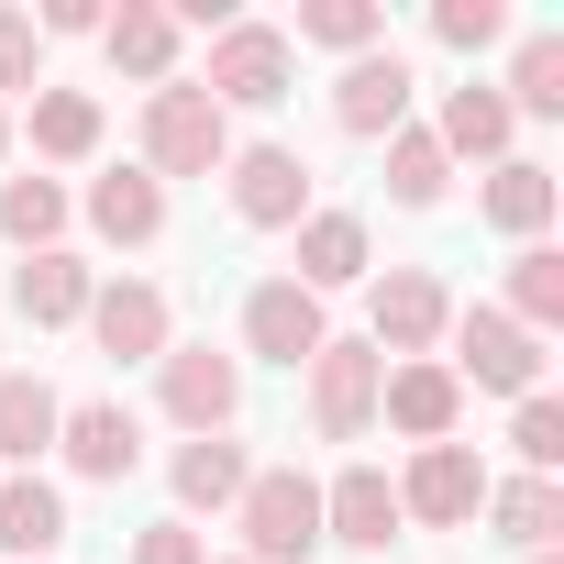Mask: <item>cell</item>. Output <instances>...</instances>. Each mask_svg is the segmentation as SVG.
Here are the masks:
<instances>
[{
	"label": "cell",
	"instance_id": "d6a6232c",
	"mask_svg": "<svg viewBox=\"0 0 564 564\" xmlns=\"http://www.w3.org/2000/svg\"><path fill=\"white\" fill-rule=\"evenodd\" d=\"M432 34H443L454 56H476V45H498V34H509V0H443Z\"/></svg>",
	"mask_w": 564,
	"mask_h": 564
},
{
	"label": "cell",
	"instance_id": "5b68a950",
	"mask_svg": "<svg viewBox=\"0 0 564 564\" xmlns=\"http://www.w3.org/2000/svg\"><path fill=\"white\" fill-rule=\"evenodd\" d=\"M289 67H300V56H289V34H276V23H221L199 89H210L221 111H265V100H289Z\"/></svg>",
	"mask_w": 564,
	"mask_h": 564
},
{
	"label": "cell",
	"instance_id": "603a6c76",
	"mask_svg": "<svg viewBox=\"0 0 564 564\" xmlns=\"http://www.w3.org/2000/svg\"><path fill=\"white\" fill-rule=\"evenodd\" d=\"M509 133H520V122H509V100H498L487 78L443 89V122H432V144H443V155H509Z\"/></svg>",
	"mask_w": 564,
	"mask_h": 564
},
{
	"label": "cell",
	"instance_id": "e575fe53",
	"mask_svg": "<svg viewBox=\"0 0 564 564\" xmlns=\"http://www.w3.org/2000/svg\"><path fill=\"white\" fill-rule=\"evenodd\" d=\"M133 564H210V542L188 520H155V531H133Z\"/></svg>",
	"mask_w": 564,
	"mask_h": 564
},
{
	"label": "cell",
	"instance_id": "5bb4252c",
	"mask_svg": "<svg viewBox=\"0 0 564 564\" xmlns=\"http://www.w3.org/2000/svg\"><path fill=\"white\" fill-rule=\"evenodd\" d=\"M322 542H344V553H388V542H399V487H388V465H344V476L322 487Z\"/></svg>",
	"mask_w": 564,
	"mask_h": 564
},
{
	"label": "cell",
	"instance_id": "277c9868",
	"mask_svg": "<svg viewBox=\"0 0 564 564\" xmlns=\"http://www.w3.org/2000/svg\"><path fill=\"white\" fill-rule=\"evenodd\" d=\"M155 399H166V421H177L188 443H210V432H232V410H243V355H221V344H166V355H155Z\"/></svg>",
	"mask_w": 564,
	"mask_h": 564
},
{
	"label": "cell",
	"instance_id": "4316f807",
	"mask_svg": "<svg viewBox=\"0 0 564 564\" xmlns=\"http://www.w3.org/2000/svg\"><path fill=\"white\" fill-rule=\"evenodd\" d=\"M509 322H520L531 344L564 322V254H553V243H520V254H509Z\"/></svg>",
	"mask_w": 564,
	"mask_h": 564
},
{
	"label": "cell",
	"instance_id": "83f0119b",
	"mask_svg": "<svg viewBox=\"0 0 564 564\" xmlns=\"http://www.w3.org/2000/svg\"><path fill=\"white\" fill-rule=\"evenodd\" d=\"M56 232H67V188H56V177H0V243L45 254Z\"/></svg>",
	"mask_w": 564,
	"mask_h": 564
},
{
	"label": "cell",
	"instance_id": "7a4b0ae2",
	"mask_svg": "<svg viewBox=\"0 0 564 564\" xmlns=\"http://www.w3.org/2000/svg\"><path fill=\"white\" fill-rule=\"evenodd\" d=\"M232 520H243V564H311V553H322V487H311L300 465L243 476Z\"/></svg>",
	"mask_w": 564,
	"mask_h": 564
},
{
	"label": "cell",
	"instance_id": "7402d4cb",
	"mask_svg": "<svg viewBox=\"0 0 564 564\" xmlns=\"http://www.w3.org/2000/svg\"><path fill=\"white\" fill-rule=\"evenodd\" d=\"M243 476H254V465H243V443H232V432H210V443H177V465H166V487H177V520H188V509H232V498H243Z\"/></svg>",
	"mask_w": 564,
	"mask_h": 564
},
{
	"label": "cell",
	"instance_id": "ba28073f",
	"mask_svg": "<svg viewBox=\"0 0 564 564\" xmlns=\"http://www.w3.org/2000/svg\"><path fill=\"white\" fill-rule=\"evenodd\" d=\"M366 322H377L366 344L410 366V355H432V344H443L454 300H443V276H432V265H388V276H377V300H366Z\"/></svg>",
	"mask_w": 564,
	"mask_h": 564
},
{
	"label": "cell",
	"instance_id": "d4e9b609",
	"mask_svg": "<svg viewBox=\"0 0 564 564\" xmlns=\"http://www.w3.org/2000/svg\"><path fill=\"white\" fill-rule=\"evenodd\" d=\"M487 520H498V542L553 553V531H564V487H553V476H509V487H487Z\"/></svg>",
	"mask_w": 564,
	"mask_h": 564
},
{
	"label": "cell",
	"instance_id": "ffe728a7",
	"mask_svg": "<svg viewBox=\"0 0 564 564\" xmlns=\"http://www.w3.org/2000/svg\"><path fill=\"white\" fill-rule=\"evenodd\" d=\"M476 210H487L498 232L542 243V221H553V166H531V155H498V166H487V188H476Z\"/></svg>",
	"mask_w": 564,
	"mask_h": 564
},
{
	"label": "cell",
	"instance_id": "3957f363",
	"mask_svg": "<svg viewBox=\"0 0 564 564\" xmlns=\"http://www.w3.org/2000/svg\"><path fill=\"white\" fill-rule=\"evenodd\" d=\"M454 388H487V399H542V344L509 322V311H454Z\"/></svg>",
	"mask_w": 564,
	"mask_h": 564
},
{
	"label": "cell",
	"instance_id": "f1b7e54d",
	"mask_svg": "<svg viewBox=\"0 0 564 564\" xmlns=\"http://www.w3.org/2000/svg\"><path fill=\"white\" fill-rule=\"evenodd\" d=\"M498 100H509V122H520V111H531V122H564V45H553V34H520V67H509Z\"/></svg>",
	"mask_w": 564,
	"mask_h": 564
},
{
	"label": "cell",
	"instance_id": "4fadbf2b",
	"mask_svg": "<svg viewBox=\"0 0 564 564\" xmlns=\"http://www.w3.org/2000/svg\"><path fill=\"white\" fill-rule=\"evenodd\" d=\"M56 443H67V465H78L89 487H122V476L144 465V421H133L122 399H78V410L56 421Z\"/></svg>",
	"mask_w": 564,
	"mask_h": 564
},
{
	"label": "cell",
	"instance_id": "1f68e13d",
	"mask_svg": "<svg viewBox=\"0 0 564 564\" xmlns=\"http://www.w3.org/2000/svg\"><path fill=\"white\" fill-rule=\"evenodd\" d=\"M12 89H45V34H34V12H0V100Z\"/></svg>",
	"mask_w": 564,
	"mask_h": 564
},
{
	"label": "cell",
	"instance_id": "7c38bea8",
	"mask_svg": "<svg viewBox=\"0 0 564 564\" xmlns=\"http://www.w3.org/2000/svg\"><path fill=\"white\" fill-rule=\"evenodd\" d=\"M377 421H399L410 443H454V421H465V388H454V366H432V355L388 366V377H377Z\"/></svg>",
	"mask_w": 564,
	"mask_h": 564
},
{
	"label": "cell",
	"instance_id": "52a82bcc",
	"mask_svg": "<svg viewBox=\"0 0 564 564\" xmlns=\"http://www.w3.org/2000/svg\"><path fill=\"white\" fill-rule=\"evenodd\" d=\"M388 487H399V520L465 531V520L487 509V487H498V476H487V465H476L465 443H421V454H410V476H388Z\"/></svg>",
	"mask_w": 564,
	"mask_h": 564
},
{
	"label": "cell",
	"instance_id": "f546056e",
	"mask_svg": "<svg viewBox=\"0 0 564 564\" xmlns=\"http://www.w3.org/2000/svg\"><path fill=\"white\" fill-rule=\"evenodd\" d=\"M443 177H454V155H443L421 122H399V133H388V199H399V210H432Z\"/></svg>",
	"mask_w": 564,
	"mask_h": 564
},
{
	"label": "cell",
	"instance_id": "e0dca14e",
	"mask_svg": "<svg viewBox=\"0 0 564 564\" xmlns=\"http://www.w3.org/2000/svg\"><path fill=\"white\" fill-rule=\"evenodd\" d=\"M100 56L144 89L177 78V12H155V0H122V12H100Z\"/></svg>",
	"mask_w": 564,
	"mask_h": 564
},
{
	"label": "cell",
	"instance_id": "9c48e42d",
	"mask_svg": "<svg viewBox=\"0 0 564 564\" xmlns=\"http://www.w3.org/2000/svg\"><path fill=\"white\" fill-rule=\"evenodd\" d=\"M221 177H232V221H254V232H300L311 221V166L289 144H243Z\"/></svg>",
	"mask_w": 564,
	"mask_h": 564
},
{
	"label": "cell",
	"instance_id": "74e56055",
	"mask_svg": "<svg viewBox=\"0 0 564 564\" xmlns=\"http://www.w3.org/2000/svg\"><path fill=\"white\" fill-rule=\"evenodd\" d=\"M531 564H553V553H531Z\"/></svg>",
	"mask_w": 564,
	"mask_h": 564
},
{
	"label": "cell",
	"instance_id": "d6986e66",
	"mask_svg": "<svg viewBox=\"0 0 564 564\" xmlns=\"http://www.w3.org/2000/svg\"><path fill=\"white\" fill-rule=\"evenodd\" d=\"M355 276H366V221L355 210H311L300 221V265H289V289H355Z\"/></svg>",
	"mask_w": 564,
	"mask_h": 564
},
{
	"label": "cell",
	"instance_id": "d590c367",
	"mask_svg": "<svg viewBox=\"0 0 564 564\" xmlns=\"http://www.w3.org/2000/svg\"><path fill=\"white\" fill-rule=\"evenodd\" d=\"M34 34H100V0H45Z\"/></svg>",
	"mask_w": 564,
	"mask_h": 564
},
{
	"label": "cell",
	"instance_id": "6da1fadb",
	"mask_svg": "<svg viewBox=\"0 0 564 564\" xmlns=\"http://www.w3.org/2000/svg\"><path fill=\"white\" fill-rule=\"evenodd\" d=\"M232 166V111L199 89V78H166L144 89V177H221Z\"/></svg>",
	"mask_w": 564,
	"mask_h": 564
},
{
	"label": "cell",
	"instance_id": "836d02e7",
	"mask_svg": "<svg viewBox=\"0 0 564 564\" xmlns=\"http://www.w3.org/2000/svg\"><path fill=\"white\" fill-rule=\"evenodd\" d=\"M509 443H520V465H531V476H553V465H564V410H553V399H520Z\"/></svg>",
	"mask_w": 564,
	"mask_h": 564
},
{
	"label": "cell",
	"instance_id": "8fae6325",
	"mask_svg": "<svg viewBox=\"0 0 564 564\" xmlns=\"http://www.w3.org/2000/svg\"><path fill=\"white\" fill-rule=\"evenodd\" d=\"M333 122H344V133H366V144H388V133L410 122V56H399V45L355 56V67L333 78Z\"/></svg>",
	"mask_w": 564,
	"mask_h": 564
},
{
	"label": "cell",
	"instance_id": "8d00e7d4",
	"mask_svg": "<svg viewBox=\"0 0 564 564\" xmlns=\"http://www.w3.org/2000/svg\"><path fill=\"white\" fill-rule=\"evenodd\" d=\"M0 155H12V111H0Z\"/></svg>",
	"mask_w": 564,
	"mask_h": 564
},
{
	"label": "cell",
	"instance_id": "484cf974",
	"mask_svg": "<svg viewBox=\"0 0 564 564\" xmlns=\"http://www.w3.org/2000/svg\"><path fill=\"white\" fill-rule=\"evenodd\" d=\"M34 155H45V166L100 155V100H89V89H34Z\"/></svg>",
	"mask_w": 564,
	"mask_h": 564
},
{
	"label": "cell",
	"instance_id": "ac0fdd59",
	"mask_svg": "<svg viewBox=\"0 0 564 564\" xmlns=\"http://www.w3.org/2000/svg\"><path fill=\"white\" fill-rule=\"evenodd\" d=\"M67 542V498L45 476H0V564H56Z\"/></svg>",
	"mask_w": 564,
	"mask_h": 564
},
{
	"label": "cell",
	"instance_id": "4dcf8cb0",
	"mask_svg": "<svg viewBox=\"0 0 564 564\" xmlns=\"http://www.w3.org/2000/svg\"><path fill=\"white\" fill-rule=\"evenodd\" d=\"M377 12H366V0H311V12H300V45H333V56H377ZM289 45V56H300Z\"/></svg>",
	"mask_w": 564,
	"mask_h": 564
},
{
	"label": "cell",
	"instance_id": "cb8c5ba5",
	"mask_svg": "<svg viewBox=\"0 0 564 564\" xmlns=\"http://www.w3.org/2000/svg\"><path fill=\"white\" fill-rule=\"evenodd\" d=\"M56 421H67V399H56L45 377H12V366H0V465H34V454L56 443Z\"/></svg>",
	"mask_w": 564,
	"mask_h": 564
},
{
	"label": "cell",
	"instance_id": "f35d334b",
	"mask_svg": "<svg viewBox=\"0 0 564 564\" xmlns=\"http://www.w3.org/2000/svg\"><path fill=\"white\" fill-rule=\"evenodd\" d=\"M232 564H243V553H232Z\"/></svg>",
	"mask_w": 564,
	"mask_h": 564
},
{
	"label": "cell",
	"instance_id": "44dd1931",
	"mask_svg": "<svg viewBox=\"0 0 564 564\" xmlns=\"http://www.w3.org/2000/svg\"><path fill=\"white\" fill-rule=\"evenodd\" d=\"M89 232H100V243H155V232H166V188H155L144 166H111V177L89 188Z\"/></svg>",
	"mask_w": 564,
	"mask_h": 564
},
{
	"label": "cell",
	"instance_id": "9a60e30c",
	"mask_svg": "<svg viewBox=\"0 0 564 564\" xmlns=\"http://www.w3.org/2000/svg\"><path fill=\"white\" fill-rule=\"evenodd\" d=\"M89 333H100L111 366H155V355H166V289H144V276L89 289Z\"/></svg>",
	"mask_w": 564,
	"mask_h": 564
},
{
	"label": "cell",
	"instance_id": "30bf717a",
	"mask_svg": "<svg viewBox=\"0 0 564 564\" xmlns=\"http://www.w3.org/2000/svg\"><path fill=\"white\" fill-rule=\"evenodd\" d=\"M322 344H333V322H322V300H311V289L265 276V289L243 300V355H265V366H311Z\"/></svg>",
	"mask_w": 564,
	"mask_h": 564
},
{
	"label": "cell",
	"instance_id": "8992f818",
	"mask_svg": "<svg viewBox=\"0 0 564 564\" xmlns=\"http://www.w3.org/2000/svg\"><path fill=\"white\" fill-rule=\"evenodd\" d=\"M377 377H388L377 344H322L311 355V432L322 443H366L377 432Z\"/></svg>",
	"mask_w": 564,
	"mask_h": 564
},
{
	"label": "cell",
	"instance_id": "2e32d148",
	"mask_svg": "<svg viewBox=\"0 0 564 564\" xmlns=\"http://www.w3.org/2000/svg\"><path fill=\"white\" fill-rule=\"evenodd\" d=\"M89 289H100V276H89L67 243H45V254H23V265H12V311H23L34 333H56V322H89Z\"/></svg>",
	"mask_w": 564,
	"mask_h": 564
}]
</instances>
